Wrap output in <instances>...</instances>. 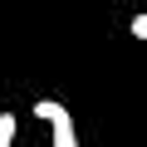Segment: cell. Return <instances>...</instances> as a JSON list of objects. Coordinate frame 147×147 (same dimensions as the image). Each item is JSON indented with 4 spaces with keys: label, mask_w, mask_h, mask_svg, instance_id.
<instances>
[{
    "label": "cell",
    "mask_w": 147,
    "mask_h": 147,
    "mask_svg": "<svg viewBox=\"0 0 147 147\" xmlns=\"http://www.w3.org/2000/svg\"><path fill=\"white\" fill-rule=\"evenodd\" d=\"M34 113L49 123V132H54V142L49 147H79V127H74V113L64 108V103H54V98H39L34 103Z\"/></svg>",
    "instance_id": "obj_1"
},
{
    "label": "cell",
    "mask_w": 147,
    "mask_h": 147,
    "mask_svg": "<svg viewBox=\"0 0 147 147\" xmlns=\"http://www.w3.org/2000/svg\"><path fill=\"white\" fill-rule=\"evenodd\" d=\"M0 147H15V113H0Z\"/></svg>",
    "instance_id": "obj_2"
},
{
    "label": "cell",
    "mask_w": 147,
    "mask_h": 147,
    "mask_svg": "<svg viewBox=\"0 0 147 147\" xmlns=\"http://www.w3.org/2000/svg\"><path fill=\"white\" fill-rule=\"evenodd\" d=\"M132 34H137V39H147V15H132Z\"/></svg>",
    "instance_id": "obj_3"
}]
</instances>
